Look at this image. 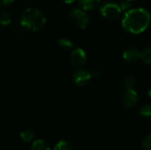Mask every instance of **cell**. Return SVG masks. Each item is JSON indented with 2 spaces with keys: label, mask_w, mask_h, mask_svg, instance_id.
<instances>
[{
  "label": "cell",
  "mask_w": 151,
  "mask_h": 150,
  "mask_svg": "<svg viewBox=\"0 0 151 150\" xmlns=\"http://www.w3.org/2000/svg\"><path fill=\"white\" fill-rule=\"evenodd\" d=\"M150 20V13L146 9H130L122 19V27L129 33L141 34L148 28Z\"/></svg>",
  "instance_id": "1"
},
{
  "label": "cell",
  "mask_w": 151,
  "mask_h": 150,
  "mask_svg": "<svg viewBox=\"0 0 151 150\" xmlns=\"http://www.w3.org/2000/svg\"><path fill=\"white\" fill-rule=\"evenodd\" d=\"M20 24L27 29L38 31L45 26L46 18L40 10L35 8H27L21 15Z\"/></svg>",
  "instance_id": "2"
},
{
  "label": "cell",
  "mask_w": 151,
  "mask_h": 150,
  "mask_svg": "<svg viewBox=\"0 0 151 150\" xmlns=\"http://www.w3.org/2000/svg\"><path fill=\"white\" fill-rule=\"evenodd\" d=\"M68 16L70 19L80 28H86L89 24V17L83 9L73 8L69 11Z\"/></svg>",
  "instance_id": "3"
},
{
  "label": "cell",
  "mask_w": 151,
  "mask_h": 150,
  "mask_svg": "<svg viewBox=\"0 0 151 150\" xmlns=\"http://www.w3.org/2000/svg\"><path fill=\"white\" fill-rule=\"evenodd\" d=\"M121 8L119 4H115V3H104V4H102L100 6V12L101 14L109 19H117L120 12H121Z\"/></svg>",
  "instance_id": "4"
},
{
  "label": "cell",
  "mask_w": 151,
  "mask_h": 150,
  "mask_svg": "<svg viewBox=\"0 0 151 150\" xmlns=\"http://www.w3.org/2000/svg\"><path fill=\"white\" fill-rule=\"evenodd\" d=\"M87 60V54L85 50L81 48L74 49L70 56V61L73 65L74 66H82Z\"/></svg>",
  "instance_id": "5"
},
{
  "label": "cell",
  "mask_w": 151,
  "mask_h": 150,
  "mask_svg": "<svg viewBox=\"0 0 151 150\" xmlns=\"http://www.w3.org/2000/svg\"><path fill=\"white\" fill-rule=\"evenodd\" d=\"M92 74L86 70H78L73 75V80L78 87L85 86L91 79Z\"/></svg>",
  "instance_id": "6"
},
{
  "label": "cell",
  "mask_w": 151,
  "mask_h": 150,
  "mask_svg": "<svg viewBox=\"0 0 151 150\" xmlns=\"http://www.w3.org/2000/svg\"><path fill=\"white\" fill-rule=\"evenodd\" d=\"M123 103L127 108L131 109L135 107L139 103V95L136 91L134 89H128L123 96Z\"/></svg>",
  "instance_id": "7"
},
{
  "label": "cell",
  "mask_w": 151,
  "mask_h": 150,
  "mask_svg": "<svg viewBox=\"0 0 151 150\" xmlns=\"http://www.w3.org/2000/svg\"><path fill=\"white\" fill-rule=\"evenodd\" d=\"M142 52L136 48H129L123 52V57L128 62H136L142 58Z\"/></svg>",
  "instance_id": "8"
},
{
  "label": "cell",
  "mask_w": 151,
  "mask_h": 150,
  "mask_svg": "<svg viewBox=\"0 0 151 150\" xmlns=\"http://www.w3.org/2000/svg\"><path fill=\"white\" fill-rule=\"evenodd\" d=\"M101 0H79V4L81 9L85 11H90L96 8L99 5Z\"/></svg>",
  "instance_id": "9"
},
{
  "label": "cell",
  "mask_w": 151,
  "mask_h": 150,
  "mask_svg": "<svg viewBox=\"0 0 151 150\" xmlns=\"http://www.w3.org/2000/svg\"><path fill=\"white\" fill-rule=\"evenodd\" d=\"M31 150H50V149L45 141L42 140H37L32 144Z\"/></svg>",
  "instance_id": "10"
},
{
  "label": "cell",
  "mask_w": 151,
  "mask_h": 150,
  "mask_svg": "<svg viewBox=\"0 0 151 150\" xmlns=\"http://www.w3.org/2000/svg\"><path fill=\"white\" fill-rule=\"evenodd\" d=\"M19 137L21 138V140L24 142H30L31 141L34 140L35 133L30 130H25V131H22L19 133Z\"/></svg>",
  "instance_id": "11"
},
{
  "label": "cell",
  "mask_w": 151,
  "mask_h": 150,
  "mask_svg": "<svg viewBox=\"0 0 151 150\" xmlns=\"http://www.w3.org/2000/svg\"><path fill=\"white\" fill-rule=\"evenodd\" d=\"M135 85V79L133 75H127L125 77L124 80V86L125 88L128 90V89H133Z\"/></svg>",
  "instance_id": "12"
},
{
  "label": "cell",
  "mask_w": 151,
  "mask_h": 150,
  "mask_svg": "<svg viewBox=\"0 0 151 150\" xmlns=\"http://www.w3.org/2000/svg\"><path fill=\"white\" fill-rule=\"evenodd\" d=\"M55 150H73L72 145L65 141H60L57 143L56 147H55Z\"/></svg>",
  "instance_id": "13"
},
{
  "label": "cell",
  "mask_w": 151,
  "mask_h": 150,
  "mask_svg": "<svg viewBox=\"0 0 151 150\" xmlns=\"http://www.w3.org/2000/svg\"><path fill=\"white\" fill-rule=\"evenodd\" d=\"M0 20H1V24L3 26H7V25H9L11 23V17H10L9 13L6 11H4V10L1 11Z\"/></svg>",
  "instance_id": "14"
},
{
  "label": "cell",
  "mask_w": 151,
  "mask_h": 150,
  "mask_svg": "<svg viewBox=\"0 0 151 150\" xmlns=\"http://www.w3.org/2000/svg\"><path fill=\"white\" fill-rule=\"evenodd\" d=\"M142 59L144 63L151 65V46L144 50V51L142 54Z\"/></svg>",
  "instance_id": "15"
},
{
  "label": "cell",
  "mask_w": 151,
  "mask_h": 150,
  "mask_svg": "<svg viewBox=\"0 0 151 150\" xmlns=\"http://www.w3.org/2000/svg\"><path fill=\"white\" fill-rule=\"evenodd\" d=\"M58 45L64 49H69V48H72L73 47V42L72 41H70L68 38H61L59 41H58Z\"/></svg>",
  "instance_id": "16"
},
{
  "label": "cell",
  "mask_w": 151,
  "mask_h": 150,
  "mask_svg": "<svg viewBox=\"0 0 151 150\" xmlns=\"http://www.w3.org/2000/svg\"><path fill=\"white\" fill-rule=\"evenodd\" d=\"M142 146L145 150H151V135H149L143 139Z\"/></svg>",
  "instance_id": "17"
},
{
  "label": "cell",
  "mask_w": 151,
  "mask_h": 150,
  "mask_svg": "<svg viewBox=\"0 0 151 150\" xmlns=\"http://www.w3.org/2000/svg\"><path fill=\"white\" fill-rule=\"evenodd\" d=\"M141 115L144 117H151V105H144L141 109Z\"/></svg>",
  "instance_id": "18"
},
{
  "label": "cell",
  "mask_w": 151,
  "mask_h": 150,
  "mask_svg": "<svg viewBox=\"0 0 151 150\" xmlns=\"http://www.w3.org/2000/svg\"><path fill=\"white\" fill-rule=\"evenodd\" d=\"M119 6H120L122 11H127L130 10V8L132 6V4H131V1H129V0H124V1H122L120 3Z\"/></svg>",
  "instance_id": "19"
},
{
  "label": "cell",
  "mask_w": 151,
  "mask_h": 150,
  "mask_svg": "<svg viewBox=\"0 0 151 150\" xmlns=\"http://www.w3.org/2000/svg\"><path fill=\"white\" fill-rule=\"evenodd\" d=\"M15 0H1V4L4 6H7V5H11L12 4L14 3Z\"/></svg>",
  "instance_id": "20"
},
{
  "label": "cell",
  "mask_w": 151,
  "mask_h": 150,
  "mask_svg": "<svg viewBox=\"0 0 151 150\" xmlns=\"http://www.w3.org/2000/svg\"><path fill=\"white\" fill-rule=\"evenodd\" d=\"M65 3H66V4H72V3H73L75 0H63Z\"/></svg>",
  "instance_id": "21"
},
{
  "label": "cell",
  "mask_w": 151,
  "mask_h": 150,
  "mask_svg": "<svg viewBox=\"0 0 151 150\" xmlns=\"http://www.w3.org/2000/svg\"><path fill=\"white\" fill-rule=\"evenodd\" d=\"M149 95H150V96L151 97V88L150 89V90H149Z\"/></svg>",
  "instance_id": "22"
},
{
  "label": "cell",
  "mask_w": 151,
  "mask_h": 150,
  "mask_svg": "<svg viewBox=\"0 0 151 150\" xmlns=\"http://www.w3.org/2000/svg\"><path fill=\"white\" fill-rule=\"evenodd\" d=\"M129 1H134V0H129Z\"/></svg>",
  "instance_id": "23"
}]
</instances>
